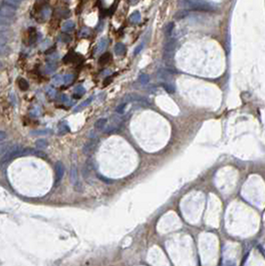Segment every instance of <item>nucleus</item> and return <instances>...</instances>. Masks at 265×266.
Returning <instances> with one entry per match:
<instances>
[{
    "instance_id": "nucleus-1",
    "label": "nucleus",
    "mask_w": 265,
    "mask_h": 266,
    "mask_svg": "<svg viewBox=\"0 0 265 266\" xmlns=\"http://www.w3.org/2000/svg\"><path fill=\"white\" fill-rule=\"evenodd\" d=\"M36 156L45 157V154L39 150L31 149V148H22L20 146H11L8 150V153H6L0 161V170L3 169L5 166H7L9 161H11L14 159H17L20 156Z\"/></svg>"
},
{
    "instance_id": "nucleus-2",
    "label": "nucleus",
    "mask_w": 265,
    "mask_h": 266,
    "mask_svg": "<svg viewBox=\"0 0 265 266\" xmlns=\"http://www.w3.org/2000/svg\"><path fill=\"white\" fill-rule=\"evenodd\" d=\"M180 6L183 9L194 10V11L201 12H212L215 13L218 11L219 7L216 4L206 1V0H181L178 3Z\"/></svg>"
},
{
    "instance_id": "nucleus-3",
    "label": "nucleus",
    "mask_w": 265,
    "mask_h": 266,
    "mask_svg": "<svg viewBox=\"0 0 265 266\" xmlns=\"http://www.w3.org/2000/svg\"><path fill=\"white\" fill-rule=\"evenodd\" d=\"M15 16H16V7L13 6V5L5 2L0 6V17L5 18L7 20H11L15 18Z\"/></svg>"
},
{
    "instance_id": "nucleus-4",
    "label": "nucleus",
    "mask_w": 265,
    "mask_h": 266,
    "mask_svg": "<svg viewBox=\"0 0 265 266\" xmlns=\"http://www.w3.org/2000/svg\"><path fill=\"white\" fill-rule=\"evenodd\" d=\"M70 182H71V183L73 184V187H74L76 192L82 191V186H81V182H79L78 171H77L76 166H73L71 167V171H70Z\"/></svg>"
},
{
    "instance_id": "nucleus-5",
    "label": "nucleus",
    "mask_w": 265,
    "mask_h": 266,
    "mask_svg": "<svg viewBox=\"0 0 265 266\" xmlns=\"http://www.w3.org/2000/svg\"><path fill=\"white\" fill-rule=\"evenodd\" d=\"M124 102L125 103H132V102H137L140 103V104H143V105H149V102L148 100L145 99V97L138 95V94H128L124 97Z\"/></svg>"
},
{
    "instance_id": "nucleus-6",
    "label": "nucleus",
    "mask_w": 265,
    "mask_h": 266,
    "mask_svg": "<svg viewBox=\"0 0 265 266\" xmlns=\"http://www.w3.org/2000/svg\"><path fill=\"white\" fill-rule=\"evenodd\" d=\"M64 172H65V167L62 161H57L56 165H55V183L54 186L57 187L60 182L62 181L63 176H64Z\"/></svg>"
},
{
    "instance_id": "nucleus-7",
    "label": "nucleus",
    "mask_w": 265,
    "mask_h": 266,
    "mask_svg": "<svg viewBox=\"0 0 265 266\" xmlns=\"http://www.w3.org/2000/svg\"><path fill=\"white\" fill-rule=\"evenodd\" d=\"M97 143H98V139L97 138H91L87 143L84 145L83 148V153L87 156V155H91L93 151L96 150L97 146Z\"/></svg>"
},
{
    "instance_id": "nucleus-8",
    "label": "nucleus",
    "mask_w": 265,
    "mask_h": 266,
    "mask_svg": "<svg viewBox=\"0 0 265 266\" xmlns=\"http://www.w3.org/2000/svg\"><path fill=\"white\" fill-rule=\"evenodd\" d=\"M171 72L170 70H166V69H160L158 72V78L163 81V82H167V83H171Z\"/></svg>"
},
{
    "instance_id": "nucleus-9",
    "label": "nucleus",
    "mask_w": 265,
    "mask_h": 266,
    "mask_svg": "<svg viewBox=\"0 0 265 266\" xmlns=\"http://www.w3.org/2000/svg\"><path fill=\"white\" fill-rule=\"evenodd\" d=\"M10 26H11V21L0 17V33H3V32L9 30Z\"/></svg>"
},
{
    "instance_id": "nucleus-10",
    "label": "nucleus",
    "mask_w": 265,
    "mask_h": 266,
    "mask_svg": "<svg viewBox=\"0 0 265 266\" xmlns=\"http://www.w3.org/2000/svg\"><path fill=\"white\" fill-rule=\"evenodd\" d=\"M107 45H108V40L105 39V38H104V39H101L100 42L98 43V45L96 46L95 54H99V53L103 52L107 48Z\"/></svg>"
},
{
    "instance_id": "nucleus-11",
    "label": "nucleus",
    "mask_w": 265,
    "mask_h": 266,
    "mask_svg": "<svg viewBox=\"0 0 265 266\" xmlns=\"http://www.w3.org/2000/svg\"><path fill=\"white\" fill-rule=\"evenodd\" d=\"M93 99H94V97H90V98H88L87 100H85L84 102H82L81 103L80 105H78L77 107L75 108L74 109V112H79V111H82L83 109H85L86 107H88L92 102H93Z\"/></svg>"
},
{
    "instance_id": "nucleus-12",
    "label": "nucleus",
    "mask_w": 265,
    "mask_h": 266,
    "mask_svg": "<svg viewBox=\"0 0 265 266\" xmlns=\"http://www.w3.org/2000/svg\"><path fill=\"white\" fill-rule=\"evenodd\" d=\"M126 52V46L123 44V43H117L116 46H115V53L117 55L121 56L124 55Z\"/></svg>"
},
{
    "instance_id": "nucleus-13",
    "label": "nucleus",
    "mask_w": 265,
    "mask_h": 266,
    "mask_svg": "<svg viewBox=\"0 0 265 266\" xmlns=\"http://www.w3.org/2000/svg\"><path fill=\"white\" fill-rule=\"evenodd\" d=\"M74 28H75V23L71 20L66 21V22L62 25V30L64 32H71Z\"/></svg>"
},
{
    "instance_id": "nucleus-14",
    "label": "nucleus",
    "mask_w": 265,
    "mask_h": 266,
    "mask_svg": "<svg viewBox=\"0 0 265 266\" xmlns=\"http://www.w3.org/2000/svg\"><path fill=\"white\" fill-rule=\"evenodd\" d=\"M161 87L167 92V93H171V94H174L175 91H176V88L175 86L172 85V83H167V82H163L161 83Z\"/></svg>"
},
{
    "instance_id": "nucleus-15",
    "label": "nucleus",
    "mask_w": 265,
    "mask_h": 266,
    "mask_svg": "<svg viewBox=\"0 0 265 266\" xmlns=\"http://www.w3.org/2000/svg\"><path fill=\"white\" fill-rule=\"evenodd\" d=\"M106 125H107V119H99V120L95 123L94 127H95L96 130L101 131V130H103L105 128Z\"/></svg>"
},
{
    "instance_id": "nucleus-16",
    "label": "nucleus",
    "mask_w": 265,
    "mask_h": 266,
    "mask_svg": "<svg viewBox=\"0 0 265 266\" xmlns=\"http://www.w3.org/2000/svg\"><path fill=\"white\" fill-rule=\"evenodd\" d=\"M187 14H188L187 9L178 10V11H177V12L176 13V15H175V19H176V20H181V19H182V18L186 17Z\"/></svg>"
},
{
    "instance_id": "nucleus-17",
    "label": "nucleus",
    "mask_w": 265,
    "mask_h": 266,
    "mask_svg": "<svg viewBox=\"0 0 265 266\" xmlns=\"http://www.w3.org/2000/svg\"><path fill=\"white\" fill-rule=\"evenodd\" d=\"M58 131H59L58 133L60 135H64V134L68 133L70 131V129H69V127L65 123H61L60 125H59V127H58Z\"/></svg>"
},
{
    "instance_id": "nucleus-18",
    "label": "nucleus",
    "mask_w": 265,
    "mask_h": 266,
    "mask_svg": "<svg viewBox=\"0 0 265 266\" xmlns=\"http://www.w3.org/2000/svg\"><path fill=\"white\" fill-rule=\"evenodd\" d=\"M35 146L38 149H43V148H46V146H48V142L45 139H39V140L36 141Z\"/></svg>"
},
{
    "instance_id": "nucleus-19",
    "label": "nucleus",
    "mask_w": 265,
    "mask_h": 266,
    "mask_svg": "<svg viewBox=\"0 0 265 266\" xmlns=\"http://www.w3.org/2000/svg\"><path fill=\"white\" fill-rule=\"evenodd\" d=\"M57 65L55 62H48L46 65V72L47 73H53L56 70Z\"/></svg>"
},
{
    "instance_id": "nucleus-20",
    "label": "nucleus",
    "mask_w": 265,
    "mask_h": 266,
    "mask_svg": "<svg viewBox=\"0 0 265 266\" xmlns=\"http://www.w3.org/2000/svg\"><path fill=\"white\" fill-rule=\"evenodd\" d=\"M139 81L142 85H147L150 82V77L147 74H140L139 77Z\"/></svg>"
},
{
    "instance_id": "nucleus-21",
    "label": "nucleus",
    "mask_w": 265,
    "mask_h": 266,
    "mask_svg": "<svg viewBox=\"0 0 265 266\" xmlns=\"http://www.w3.org/2000/svg\"><path fill=\"white\" fill-rule=\"evenodd\" d=\"M18 86H19V88L22 91H26L27 89L29 88V84L27 83V81L25 79H20L18 81Z\"/></svg>"
},
{
    "instance_id": "nucleus-22",
    "label": "nucleus",
    "mask_w": 265,
    "mask_h": 266,
    "mask_svg": "<svg viewBox=\"0 0 265 266\" xmlns=\"http://www.w3.org/2000/svg\"><path fill=\"white\" fill-rule=\"evenodd\" d=\"M50 133H51L50 130H37V131L32 132L31 135L32 136H45V135H48Z\"/></svg>"
},
{
    "instance_id": "nucleus-23",
    "label": "nucleus",
    "mask_w": 265,
    "mask_h": 266,
    "mask_svg": "<svg viewBox=\"0 0 265 266\" xmlns=\"http://www.w3.org/2000/svg\"><path fill=\"white\" fill-rule=\"evenodd\" d=\"M130 19H131L132 22H134V23H138L139 21L140 20V12H139V11H135V12L131 15V17H130Z\"/></svg>"
},
{
    "instance_id": "nucleus-24",
    "label": "nucleus",
    "mask_w": 265,
    "mask_h": 266,
    "mask_svg": "<svg viewBox=\"0 0 265 266\" xmlns=\"http://www.w3.org/2000/svg\"><path fill=\"white\" fill-rule=\"evenodd\" d=\"M10 148H11V144H1L0 145V156L6 153Z\"/></svg>"
},
{
    "instance_id": "nucleus-25",
    "label": "nucleus",
    "mask_w": 265,
    "mask_h": 266,
    "mask_svg": "<svg viewBox=\"0 0 265 266\" xmlns=\"http://www.w3.org/2000/svg\"><path fill=\"white\" fill-rule=\"evenodd\" d=\"M63 81H64L65 84L72 83L73 81H74V75H72V74H67V75L63 76Z\"/></svg>"
},
{
    "instance_id": "nucleus-26",
    "label": "nucleus",
    "mask_w": 265,
    "mask_h": 266,
    "mask_svg": "<svg viewBox=\"0 0 265 266\" xmlns=\"http://www.w3.org/2000/svg\"><path fill=\"white\" fill-rule=\"evenodd\" d=\"M53 83L55 84V85H60V84L64 83L63 76H61V75H56L55 77L53 78Z\"/></svg>"
},
{
    "instance_id": "nucleus-27",
    "label": "nucleus",
    "mask_w": 265,
    "mask_h": 266,
    "mask_svg": "<svg viewBox=\"0 0 265 266\" xmlns=\"http://www.w3.org/2000/svg\"><path fill=\"white\" fill-rule=\"evenodd\" d=\"M110 60V54H108V53H106V54H104V55H103L101 58H100V64H106L108 61Z\"/></svg>"
},
{
    "instance_id": "nucleus-28",
    "label": "nucleus",
    "mask_w": 265,
    "mask_h": 266,
    "mask_svg": "<svg viewBox=\"0 0 265 266\" xmlns=\"http://www.w3.org/2000/svg\"><path fill=\"white\" fill-rule=\"evenodd\" d=\"M126 106H127V103H125V102L122 103L121 105H119V106L117 107L116 112L119 113V114H123L124 111H125V109H126Z\"/></svg>"
},
{
    "instance_id": "nucleus-29",
    "label": "nucleus",
    "mask_w": 265,
    "mask_h": 266,
    "mask_svg": "<svg viewBox=\"0 0 265 266\" xmlns=\"http://www.w3.org/2000/svg\"><path fill=\"white\" fill-rule=\"evenodd\" d=\"M9 53V48L6 46H0V57L5 56Z\"/></svg>"
},
{
    "instance_id": "nucleus-30",
    "label": "nucleus",
    "mask_w": 265,
    "mask_h": 266,
    "mask_svg": "<svg viewBox=\"0 0 265 266\" xmlns=\"http://www.w3.org/2000/svg\"><path fill=\"white\" fill-rule=\"evenodd\" d=\"M8 42V38L4 36L2 33H0V46H5Z\"/></svg>"
},
{
    "instance_id": "nucleus-31",
    "label": "nucleus",
    "mask_w": 265,
    "mask_h": 266,
    "mask_svg": "<svg viewBox=\"0 0 265 266\" xmlns=\"http://www.w3.org/2000/svg\"><path fill=\"white\" fill-rule=\"evenodd\" d=\"M22 1H23V0H5V2H6V3L11 4V5H13V6H15V7H17Z\"/></svg>"
},
{
    "instance_id": "nucleus-32",
    "label": "nucleus",
    "mask_w": 265,
    "mask_h": 266,
    "mask_svg": "<svg viewBox=\"0 0 265 266\" xmlns=\"http://www.w3.org/2000/svg\"><path fill=\"white\" fill-rule=\"evenodd\" d=\"M172 27H174V25H172L171 23L167 25V28H166V36H170V35L171 34Z\"/></svg>"
},
{
    "instance_id": "nucleus-33",
    "label": "nucleus",
    "mask_w": 265,
    "mask_h": 266,
    "mask_svg": "<svg viewBox=\"0 0 265 266\" xmlns=\"http://www.w3.org/2000/svg\"><path fill=\"white\" fill-rule=\"evenodd\" d=\"M6 138H7V134L4 131H0V142H2V141H4Z\"/></svg>"
},
{
    "instance_id": "nucleus-34",
    "label": "nucleus",
    "mask_w": 265,
    "mask_h": 266,
    "mask_svg": "<svg viewBox=\"0 0 265 266\" xmlns=\"http://www.w3.org/2000/svg\"><path fill=\"white\" fill-rule=\"evenodd\" d=\"M48 95H49L50 97L56 96V91L54 90V89H49V91H48Z\"/></svg>"
},
{
    "instance_id": "nucleus-35",
    "label": "nucleus",
    "mask_w": 265,
    "mask_h": 266,
    "mask_svg": "<svg viewBox=\"0 0 265 266\" xmlns=\"http://www.w3.org/2000/svg\"><path fill=\"white\" fill-rule=\"evenodd\" d=\"M143 46H144L143 44H140V46H138V47L136 48V50H135V52H134V54H135V55H137L138 53H140V50H142V49H143Z\"/></svg>"
},
{
    "instance_id": "nucleus-36",
    "label": "nucleus",
    "mask_w": 265,
    "mask_h": 266,
    "mask_svg": "<svg viewBox=\"0 0 265 266\" xmlns=\"http://www.w3.org/2000/svg\"><path fill=\"white\" fill-rule=\"evenodd\" d=\"M1 67H2V63H1V62H0V68H1Z\"/></svg>"
}]
</instances>
